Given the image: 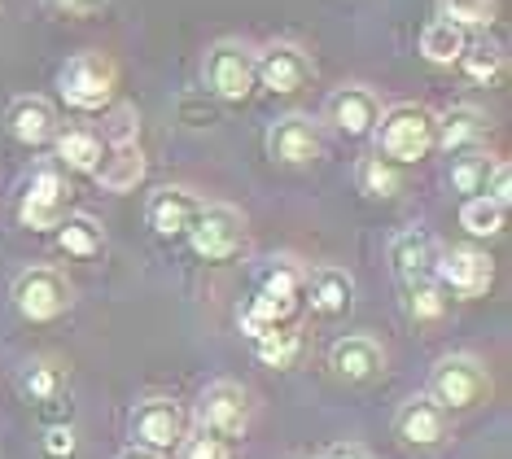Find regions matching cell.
<instances>
[{"instance_id":"obj_1","label":"cell","mask_w":512,"mask_h":459,"mask_svg":"<svg viewBox=\"0 0 512 459\" xmlns=\"http://www.w3.org/2000/svg\"><path fill=\"white\" fill-rule=\"evenodd\" d=\"M302 311V272L294 263H276L272 272L263 276L259 293L250 298V306L241 311V333L250 341L263 337L267 328H281Z\"/></svg>"},{"instance_id":"obj_2","label":"cell","mask_w":512,"mask_h":459,"mask_svg":"<svg viewBox=\"0 0 512 459\" xmlns=\"http://www.w3.org/2000/svg\"><path fill=\"white\" fill-rule=\"evenodd\" d=\"M377 149L390 162H421L438 145V119L425 105H390L377 119Z\"/></svg>"},{"instance_id":"obj_3","label":"cell","mask_w":512,"mask_h":459,"mask_svg":"<svg viewBox=\"0 0 512 459\" xmlns=\"http://www.w3.org/2000/svg\"><path fill=\"white\" fill-rule=\"evenodd\" d=\"M114 88H119V66L106 53H75L71 62L57 70V92L75 110H88V114L106 110L114 101Z\"/></svg>"},{"instance_id":"obj_4","label":"cell","mask_w":512,"mask_h":459,"mask_svg":"<svg viewBox=\"0 0 512 459\" xmlns=\"http://www.w3.org/2000/svg\"><path fill=\"white\" fill-rule=\"evenodd\" d=\"M491 394V376L473 355H447L429 372V398L442 411H469Z\"/></svg>"},{"instance_id":"obj_5","label":"cell","mask_w":512,"mask_h":459,"mask_svg":"<svg viewBox=\"0 0 512 459\" xmlns=\"http://www.w3.org/2000/svg\"><path fill=\"white\" fill-rule=\"evenodd\" d=\"M202 79L219 101H228V105L250 101L254 84H259V79H254V49L241 40L211 44V49H206V62H202Z\"/></svg>"},{"instance_id":"obj_6","label":"cell","mask_w":512,"mask_h":459,"mask_svg":"<svg viewBox=\"0 0 512 459\" xmlns=\"http://www.w3.org/2000/svg\"><path fill=\"white\" fill-rule=\"evenodd\" d=\"M14 306L22 320L31 324H49L57 320V315L71 311L75 293H71V280H66L62 272H53V267H27L18 280H14Z\"/></svg>"},{"instance_id":"obj_7","label":"cell","mask_w":512,"mask_h":459,"mask_svg":"<svg viewBox=\"0 0 512 459\" xmlns=\"http://www.w3.org/2000/svg\"><path fill=\"white\" fill-rule=\"evenodd\" d=\"M189 245L206 263H228L246 250V219L232 206H202L189 228Z\"/></svg>"},{"instance_id":"obj_8","label":"cell","mask_w":512,"mask_h":459,"mask_svg":"<svg viewBox=\"0 0 512 459\" xmlns=\"http://www.w3.org/2000/svg\"><path fill=\"white\" fill-rule=\"evenodd\" d=\"M311 75H316L311 57L289 40H276V44H267L263 53H254V79H259L267 92H276V97H294V92H302L311 84Z\"/></svg>"},{"instance_id":"obj_9","label":"cell","mask_w":512,"mask_h":459,"mask_svg":"<svg viewBox=\"0 0 512 459\" xmlns=\"http://www.w3.org/2000/svg\"><path fill=\"white\" fill-rule=\"evenodd\" d=\"M197 420L206 433L219 438H241L250 425V394L237 381H211L197 398Z\"/></svg>"},{"instance_id":"obj_10","label":"cell","mask_w":512,"mask_h":459,"mask_svg":"<svg viewBox=\"0 0 512 459\" xmlns=\"http://www.w3.org/2000/svg\"><path fill=\"white\" fill-rule=\"evenodd\" d=\"M66 202H71V184H66L53 167H40L31 175L22 202H18V219L36 232H53L57 223L66 219Z\"/></svg>"},{"instance_id":"obj_11","label":"cell","mask_w":512,"mask_h":459,"mask_svg":"<svg viewBox=\"0 0 512 459\" xmlns=\"http://www.w3.org/2000/svg\"><path fill=\"white\" fill-rule=\"evenodd\" d=\"M132 438H136V446H145V451H154V455L176 451L180 438H184V411H180V403H171V398H145V403H136V411H132Z\"/></svg>"},{"instance_id":"obj_12","label":"cell","mask_w":512,"mask_h":459,"mask_svg":"<svg viewBox=\"0 0 512 459\" xmlns=\"http://www.w3.org/2000/svg\"><path fill=\"white\" fill-rule=\"evenodd\" d=\"M434 280L442 289L460 293V298H482V293L495 285V263H491V254L469 250V245H464V250H447V254L438 250Z\"/></svg>"},{"instance_id":"obj_13","label":"cell","mask_w":512,"mask_h":459,"mask_svg":"<svg viewBox=\"0 0 512 459\" xmlns=\"http://www.w3.org/2000/svg\"><path fill=\"white\" fill-rule=\"evenodd\" d=\"M267 153H272L281 167H311V162L324 153L320 127L307 119V114H285L267 127Z\"/></svg>"},{"instance_id":"obj_14","label":"cell","mask_w":512,"mask_h":459,"mask_svg":"<svg viewBox=\"0 0 512 459\" xmlns=\"http://www.w3.org/2000/svg\"><path fill=\"white\" fill-rule=\"evenodd\" d=\"M329 123L337 127L342 136H351V140H364L377 132V119H381V101H377V92L364 88V84H346V88H337L333 97H329Z\"/></svg>"},{"instance_id":"obj_15","label":"cell","mask_w":512,"mask_h":459,"mask_svg":"<svg viewBox=\"0 0 512 459\" xmlns=\"http://www.w3.org/2000/svg\"><path fill=\"white\" fill-rule=\"evenodd\" d=\"M434 263H438V241L429 228H403L399 237L390 241V267L403 285L434 280Z\"/></svg>"},{"instance_id":"obj_16","label":"cell","mask_w":512,"mask_h":459,"mask_svg":"<svg viewBox=\"0 0 512 459\" xmlns=\"http://www.w3.org/2000/svg\"><path fill=\"white\" fill-rule=\"evenodd\" d=\"M197 210H202V202H197L189 188H158L145 206V219L162 241H180V237H189Z\"/></svg>"},{"instance_id":"obj_17","label":"cell","mask_w":512,"mask_h":459,"mask_svg":"<svg viewBox=\"0 0 512 459\" xmlns=\"http://www.w3.org/2000/svg\"><path fill=\"white\" fill-rule=\"evenodd\" d=\"M302 298L311 302L316 315H346L355 302V280L342 267H316L302 276Z\"/></svg>"},{"instance_id":"obj_18","label":"cell","mask_w":512,"mask_h":459,"mask_svg":"<svg viewBox=\"0 0 512 459\" xmlns=\"http://www.w3.org/2000/svg\"><path fill=\"white\" fill-rule=\"evenodd\" d=\"M149 162L136 140H127V145H110L106 153H101V162L92 167V180H97L101 188H110V193H132L136 184L145 180Z\"/></svg>"},{"instance_id":"obj_19","label":"cell","mask_w":512,"mask_h":459,"mask_svg":"<svg viewBox=\"0 0 512 459\" xmlns=\"http://www.w3.org/2000/svg\"><path fill=\"white\" fill-rule=\"evenodd\" d=\"M329 368L342 376V381L364 385V381H372V376H381V368H386V355H381V346L372 337H342L329 350Z\"/></svg>"},{"instance_id":"obj_20","label":"cell","mask_w":512,"mask_h":459,"mask_svg":"<svg viewBox=\"0 0 512 459\" xmlns=\"http://www.w3.org/2000/svg\"><path fill=\"white\" fill-rule=\"evenodd\" d=\"M394 429H399V438L412 442V446H434V442H442V433H447V411H442L429 394H416L399 407Z\"/></svg>"},{"instance_id":"obj_21","label":"cell","mask_w":512,"mask_h":459,"mask_svg":"<svg viewBox=\"0 0 512 459\" xmlns=\"http://www.w3.org/2000/svg\"><path fill=\"white\" fill-rule=\"evenodd\" d=\"M5 123H9V132H14V140H22V145H44V140L57 136V114L44 97H18L14 105H9Z\"/></svg>"},{"instance_id":"obj_22","label":"cell","mask_w":512,"mask_h":459,"mask_svg":"<svg viewBox=\"0 0 512 459\" xmlns=\"http://www.w3.org/2000/svg\"><path fill=\"white\" fill-rule=\"evenodd\" d=\"M482 136H486V119L473 110V105H451V110L438 119V145L447 153L473 149Z\"/></svg>"},{"instance_id":"obj_23","label":"cell","mask_w":512,"mask_h":459,"mask_svg":"<svg viewBox=\"0 0 512 459\" xmlns=\"http://www.w3.org/2000/svg\"><path fill=\"white\" fill-rule=\"evenodd\" d=\"M53 232H57L62 254H71V258H97L106 250V232H101V223L92 215H66Z\"/></svg>"},{"instance_id":"obj_24","label":"cell","mask_w":512,"mask_h":459,"mask_svg":"<svg viewBox=\"0 0 512 459\" xmlns=\"http://www.w3.org/2000/svg\"><path fill=\"white\" fill-rule=\"evenodd\" d=\"M464 44H469L464 27H456V22H447V18H434L421 31V53H425V62H434V66H456Z\"/></svg>"},{"instance_id":"obj_25","label":"cell","mask_w":512,"mask_h":459,"mask_svg":"<svg viewBox=\"0 0 512 459\" xmlns=\"http://www.w3.org/2000/svg\"><path fill=\"white\" fill-rule=\"evenodd\" d=\"M460 70H464V79L469 84H477V88H491V84H499L504 79V49L499 44H464V53H460V62H456Z\"/></svg>"},{"instance_id":"obj_26","label":"cell","mask_w":512,"mask_h":459,"mask_svg":"<svg viewBox=\"0 0 512 459\" xmlns=\"http://www.w3.org/2000/svg\"><path fill=\"white\" fill-rule=\"evenodd\" d=\"M495 162H499V158H491V153H482V149H460V158L451 162V188H456V193H464V197L486 193Z\"/></svg>"},{"instance_id":"obj_27","label":"cell","mask_w":512,"mask_h":459,"mask_svg":"<svg viewBox=\"0 0 512 459\" xmlns=\"http://www.w3.org/2000/svg\"><path fill=\"white\" fill-rule=\"evenodd\" d=\"M101 153H106V145H101L97 132H84V127H71V132L57 136V158L66 162L71 171H88L101 162Z\"/></svg>"},{"instance_id":"obj_28","label":"cell","mask_w":512,"mask_h":459,"mask_svg":"<svg viewBox=\"0 0 512 459\" xmlns=\"http://www.w3.org/2000/svg\"><path fill=\"white\" fill-rule=\"evenodd\" d=\"M18 385H22V394L31 398V403H57V398L66 394V376L57 363L49 359H36V363H27L18 376Z\"/></svg>"},{"instance_id":"obj_29","label":"cell","mask_w":512,"mask_h":459,"mask_svg":"<svg viewBox=\"0 0 512 459\" xmlns=\"http://www.w3.org/2000/svg\"><path fill=\"white\" fill-rule=\"evenodd\" d=\"M298 350H302V333L298 328H267L263 337H254V355H259L267 368H294V359H298Z\"/></svg>"},{"instance_id":"obj_30","label":"cell","mask_w":512,"mask_h":459,"mask_svg":"<svg viewBox=\"0 0 512 459\" xmlns=\"http://www.w3.org/2000/svg\"><path fill=\"white\" fill-rule=\"evenodd\" d=\"M504 210L508 206H499L495 197L477 193L460 206V228L469 232V237H499V232H504Z\"/></svg>"},{"instance_id":"obj_31","label":"cell","mask_w":512,"mask_h":459,"mask_svg":"<svg viewBox=\"0 0 512 459\" xmlns=\"http://www.w3.org/2000/svg\"><path fill=\"white\" fill-rule=\"evenodd\" d=\"M355 180H359V193H368V197H394L399 193V171H394V162L381 158V153L359 162Z\"/></svg>"},{"instance_id":"obj_32","label":"cell","mask_w":512,"mask_h":459,"mask_svg":"<svg viewBox=\"0 0 512 459\" xmlns=\"http://www.w3.org/2000/svg\"><path fill=\"white\" fill-rule=\"evenodd\" d=\"M407 311H412V320H442V311H447V298H442V285L438 280H416V285H407Z\"/></svg>"},{"instance_id":"obj_33","label":"cell","mask_w":512,"mask_h":459,"mask_svg":"<svg viewBox=\"0 0 512 459\" xmlns=\"http://www.w3.org/2000/svg\"><path fill=\"white\" fill-rule=\"evenodd\" d=\"M438 18L456 27H486L495 18V0H438Z\"/></svg>"},{"instance_id":"obj_34","label":"cell","mask_w":512,"mask_h":459,"mask_svg":"<svg viewBox=\"0 0 512 459\" xmlns=\"http://www.w3.org/2000/svg\"><path fill=\"white\" fill-rule=\"evenodd\" d=\"M180 459H232V451H228V442L219 438V433H197V438H180Z\"/></svg>"},{"instance_id":"obj_35","label":"cell","mask_w":512,"mask_h":459,"mask_svg":"<svg viewBox=\"0 0 512 459\" xmlns=\"http://www.w3.org/2000/svg\"><path fill=\"white\" fill-rule=\"evenodd\" d=\"M141 132V119H136L132 105H119L114 110V123H110V145H127V140H136Z\"/></svg>"},{"instance_id":"obj_36","label":"cell","mask_w":512,"mask_h":459,"mask_svg":"<svg viewBox=\"0 0 512 459\" xmlns=\"http://www.w3.org/2000/svg\"><path fill=\"white\" fill-rule=\"evenodd\" d=\"M44 455L71 459V455H75V429H71V425H53L49 433H44Z\"/></svg>"},{"instance_id":"obj_37","label":"cell","mask_w":512,"mask_h":459,"mask_svg":"<svg viewBox=\"0 0 512 459\" xmlns=\"http://www.w3.org/2000/svg\"><path fill=\"white\" fill-rule=\"evenodd\" d=\"M44 5L57 9V14H66V18H92L106 9V0H44Z\"/></svg>"},{"instance_id":"obj_38","label":"cell","mask_w":512,"mask_h":459,"mask_svg":"<svg viewBox=\"0 0 512 459\" xmlns=\"http://www.w3.org/2000/svg\"><path fill=\"white\" fill-rule=\"evenodd\" d=\"M486 197H495L499 206H508V202H512V171H508V162H495L491 184H486Z\"/></svg>"},{"instance_id":"obj_39","label":"cell","mask_w":512,"mask_h":459,"mask_svg":"<svg viewBox=\"0 0 512 459\" xmlns=\"http://www.w3.org/2000/svg\"><path fill=\"white\" fill-rule=\"evenodd\" d=\"M329 459H372L364 446H351V442H342V446H333L329 451Z\"/></svg>"},{"instance_id":"obj_40","label":"cell","mask_w":512,"mask_h":459,"mask_svg":"<svg viewBox=\"0 0 512 459\" xmlns=\"http://www.w3.org/2000/svg\"><path fill=\"white\" fill-rule=\"evenodd\" d=\"M119 459H158V455H154V451H145V446H127Z\"/></svg>"}]
</instances>
